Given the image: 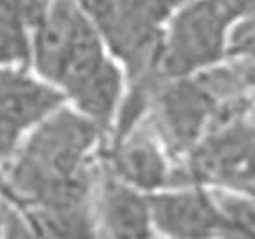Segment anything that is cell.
Wrapping results in <instances>:
<instances>
[{
  "instance_id": "6",
  "label": "cell",
  "mask_w": 255,
  "mask_h": 239,
  "mask_svg": "<svg viewBox=\"0 0 255 239\" xmlns=\"http://www.w3.org/2000/svg\"><path fill=\"white\" fill-rule=\"evenodd\" d=\"M158 239H221L223 221L207 185H178L149 194Z\"/></svg>"
},
{
  "instance_id": "5",
  "label": "cell",
  "mask_w": 255,
  "mask_h": 239,
  "mask_svg": "<svg viewBox=\"0 0 255 239\" xmlns=\"http://www.w3.org/2000/svg\"><path fill=\"white\" fill-rule=\"evenodd\" d=\"M101 164L108 175L144 194L185 185L180 166L174 164L144 120L123 137L106 142Z\"/></svg>"
},
{
  "instance_id": "20",
  "label": "cell",
  "mask_w": 255,
  "mask_h": 239,
  "mask_svg": "<svg viewBox=\"0 0 255 239\" xmlns=\"http://www.w3.org/2000/svg\"><path fill=\"white\" fill-rule=\"evenodd\" d=\"M254 99H255V88H254Z\"/></svg>"
},
{
  "instance_id": "14",
  "label": "cell",
  "mask_w": 255,
  "mask_h": 239,
  "mask_svg": "<svg viewBox=\"0 0 255 239\" xmlns=\"http://www.w3.org/2000/svg\"><path fill=\"white\" fill-rule=\"evenodd\" d=\"M129 4L146 13L147 16L155 18L160 23H167V20L176 13L178 9H182L183 5H187L192 0H128Z\"/></svg>"
},
{
  "instance_id": "19",
  "label": "cell",
  "mask_w": 255,
  "mask_h": 239,
  "mask_svg": "<svg viewBox=\"0 0 255 239\" xmlns=\"http://www.w3.org/2000/svg\"><path fill=\"white\" fill-rule=\"evenodd\" d=\"M0 194L5 196V171L2 164H0Z\"/></svg>"
},
{
  "instance_id": "13",
  "label": "cell",
  "mask_w": 255,
  "mask_h": 239,
  "mask_svg": "<svg viewBox=\"0 0 255 239\" xmlns=\"http://www.w3.org/2000/svg\"><path fill=\"white\" fill-rule=\"evenodd\" d=\"M14 14L22 20V23L31 31L47 11L52 7L56 0H5Z\"/></svg>"
},
{
  "instance_id": "16",
  "label": "cell",
  "mask_w": 255,
  "mask_h": 239,
  "mask_svg": "<svg viewBox=\"0 0 255 239\" xmlns=\"http://www.w3.org/2000/svg\"><path fill=\"white\" fill-rule=\"evenodd\" d=\"M97 27H105L117 11L119 0H72Z\"/></svg>"
},
{
  "instance_id": "9",
  "label": "cell",
  "mask_w": 255,
  "mask_h": 239,
  "mask_svg": "<svg viewBox=\"0 0 255 239\" xmlns=\"http://www.w3.org/2000/svg\"><path fill=\"white\" fill-rule=\"evenodd\" d=\"M128 90L123 67L110 56L90 78L65 97L67 105L90 120L108 142Z\"/></svg>"
},
{
  "instance_id": "4",
  "label": "cell",
  "mask_w": 255,
  "mask_h": 239,
  "mask_svg": "<svg viewBox=\"0 0 255 239\" xmlns=\"http://www.w3.org/2000/svg\"><path fill=\"white\" fill-rule=\"evenodd\" d=\"M63 103V94L29 67H0V164L7 166L25 137Z\"/></svg>"
},
{
  "instance_id": "10",
  "label": "cell",
  "mask_w": 255,
  "mask_h": 239,
  "mask_svg": "<svg viewBox=\"0 0 255 239\" xmlns=\"http://www.w3.org/2000/svg\"><path fill=\"white\" fill-rule=\"evenodd\" d=\"M36 239H105L90 203L20 209Z\"/></svg>"
},
{
  "instance_id": "18",
  "label": "cell",
  "mask_w": 255,
  "mask_h": 239,
  "mask_svg": "<svg viewBox=\"0 0 255 239\" xmlns=\"http://www.w3.org/2000/svg\"><path fill=\"white\" fill-rule=\"evenodd\" d=\"M5 200L4 196L0 194V236H2V230H4V218H5Z\"/></svg>"
},
{
  "instance_id": "8",
  "label": "cell",
  "mask_w": 255,
  "mask_h": 239,
  "mask_svg": "<svg viewBox=\"0 0 255 239\" xmlns=\"http://www.w3.org/2000/svg\"><path fill=\"white\" fill-rule=\"evenodd\" d=\"M92 207L105 239H158L149 194L119 182L105 169H101Z\"/></svg>"
},
{
  "instance_id": "7",
  "label": "cell",
  "mask_w": 255,
  "mask_h": 239,
  "mask_svg": "<svg viewBox=\"0 0 255 239\" xmlns=\"http://www.w3.org/2000/svg\"><path fill=\"white\" fill-rule=\"evenodd\" d=\"M96 23L72 0H56L31 29L29 69L45 83L59 87L65 69L83 36Z\"/></svg>"
},
{
  "instance_id": "1",
  "label": "cell",
  "mask_w": 255,
  "mask_h": 239,
  "mask_svg": "<svg viewBox=\"0 0 255 239\" xmlns=\"http://www.w3.org/2000/svg\"><path fill=\"white\" fill-rule=\"evenodd\" d=\"M105 144V135L65 101L25 137L4 167V200L18 209L90 203Z\"/></svg>"
},
{
  "instance_id": "12",
  "label": "cell",
  "mask_w": 255,
  "mask_h": 239,
  "mask_svg": "<svg viewBox=\"0 0 255 239\" xmlns=\"http://www.w3.org/2000/svg\"><path fill=\"white\" fill-rule=\"evenodd\" d=\"M31 31L14 14L5 0H0V67H29Z\"/></svg>"
},
{
  "instance_id": "11",
  "label": "cell",
  "mask_w": 255,
  "mask_h": 239,
  "mask_svg": "<svg viewBox=\"0 0 255 239\" xmlns=\"http://www.w3.org/2000/svg\"><path fill=\"white\" fill-rule=\"evenodd\" d=\"M223 221L221 239H255V200L234 189L210 187Z\"/></svg>"
},
{
  "instance_id": "17",
  "label": "cell",
  "mask_w": 255,
  "mask_h": 239,
  "mask_svg": "<svg viewBox=\"0 0 255 239\" xmlns=\"http://www.w3.org/2000/svg\"><path fill=\"white\" fill-rule=\"evenodd\" d=\"M234 191H239V193H243V194H248V196L255 200V176L254 178L245 180L243 184H239L237 187H234Z\"/></svg>"
},
{
  "instance_id": "3",
  "label": "cell",
  "mask_w": 255,
  "mask_h": 239,
  "mask_svg": "<svg viewBox=\"0 0 255 239\" xmlns=\"http://www.w3.org/2000/svg\"><path fill=\"white\" fill-rule=\"evenodd\" d=\"M216 106L194 78L162 79L151 96L144 122L180 166L212 128Z\"/></svg>"
},
{
  "instance_id": "15",
  "label": "cell",
  "mask_w": 255,
  "mask_h": 239,
  "mask_svg": "<svg viewBox=\"0 0 255 239\" xmlns=\"http://www.w3.org/2000/svg\"><path fill=\"white\" fill-rule=\"evenodd\" d=\"M0 239H36L34 234H32L31 227H29L27 220H25V216L22 214V211L9 202L5 203L4 230H2Z\"/></svg>"
},
{
  "instance_id": "2",
  "label": "cell",
  "mask_w": 255,
  "mask_h": 239,
  "mask_svg": "<svg viewBox=\"0 0 255 239\" xmlns=\"http://www.w3.org/2000/svg\"><path fill=\"white\" fill-rule=\"evenodd\" d=\"M232 25V16L221 0H192L183 5L164 27L160 78H192L227 60Z\"/></svg>"
}]
</instances>
